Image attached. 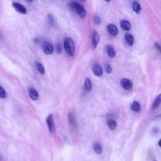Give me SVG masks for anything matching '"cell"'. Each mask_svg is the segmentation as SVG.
Segmentation results:
<instances>
[{
  "instance_id": "4316f807",
  "label": "cell",
  "mask_w": 161,
  "mask_h": 161,
  "mask_svg": "<svg viewBox=\"0 0 161 161\" xmlns=\"http://www.w3.org/2000/svg\"><path fill=\"white\" fill-rule=\"evenodd\" d=\"M154 45H155L156 49H157L160 53H161V46H160L158 43H157V42L155 43Z\"/></svg>"
},
{
  "instance_id": "f1b7e54d",
  "label": "cell",
  "mask_w": 161,
  "mask_h": 161,
  "mask_svg": "<svg viewBox=\"0 0 161 161\" xmlns=\"http://www.w3.org/2000/svg\"><path fill=\"white\" fill-rule=\"evenodd\" d=\"M158 145H159V146L161 148V139L159 140V141L158 142Z\"/></svg>"
},
{
  "instance_id": "2e32d148",
  "label": "cell",
  "mask_w": 161,
  "mask_h": 161,
  "mask_svg": "<svg viewBox=\"0 0 161 161\" xmlns=\"http://www.w3.org/2000/svg\"><path fill=\"white\" fill-rule=\"evenodd\" d=\"M125 38L126 42L127 44L129 45L130 46H132L133 44V41H134V38L133 36L130 34H126L125 35Z\"/></svg>"
},
{
  "instance_id": "d6986e66",
  "label": "cell",
  "mask_w": 161,
  "mask_h": 161,
  "mask_svg": "<svg viewBox=\"0 0 161 161\" xmlns=\"http://www.w3.org/2000/svg\"><path fill=\"white\" fill-rule=\"evenodd\" d=\"M131 109L136 112H139L141 110V106L139 102L137 101H133L132 105H131Z\"/></svg>"
},
{
  "instance_id": "83f0119b",
  "label": "cell",
  "mask_w": 161,
  "mask_h": 161,
  "mask_svg": "<svg viewBox=\"0 0 161 161\" xmlns=\"http://www.w3.org/2000/svg\"><path fill=\"white\" fill-rule=\"evenodd\" d=\"M34 43L36 44H38V43H39V40H38V38H34Z\"/></svg>"
},
{
  "instance_id": "7a4b0ae2",
  "label": "cell",
  "mask_w": 161,
  "mask_h": 161,
  "mask_svg": "<svg viewBox=\"0 0 161 161\" xmlns=\"http://www.w3.org/2000/svg\"><path fill=\"white\" fill-rule=\"evenodd\" d=\"M64 47L67 53L72 56L75 52V45L73 40L70 37H66L64 40Z\"/></svg>"
},
{
  "instance_id": "ac0fdd59",
  "label": "cell",
  "mask_w": 161,
  "mask_h": 161,
  "mask_svg": "<svg viewBox=\"0 0 161 161\" xmlns=\"http://www.w3.org/2000/svg\"><path fill=\"white\" fill-rule=\"evenodd\" d=\"M132 8H133V10L136 13H140V12H141V10H142L141 6L138 2H136V1L133 2Z\"/></svg>"
},
{
  "instance_id": "4fadbf2b",
  "label": "cell",
  "mask_w": 161,
  "mask_h": 161,
  "mask_svg": "<svg viewBox=\"0 0 161 161\" xmlns=\"http://www.w3.org/2000/svg\"><path fill=\"white\" fill-rule=\"evenodd\" d=\"M160 104H161V93L158 95L157 98L155 100L154 103H153L152 106V110H157L159 107Z\"/></svg>"
},
{
  "instance_id": "e0dca14e",
  "label": "cell",
  "mask_w": 161,
  "mask_h": 161,
  "mask_svg": "<svg viewBox=\"0 0 161 161\" xmlns=\"http://www.w3.org/2000/svg\"><path fill=\"white\" fill-rule=\"evenodd\" d=\"M107 51L108 53V55H109V57L111 58H113L115 57V51L111 45H107Z\"/></svg>"
},
{
  "instance_id": "ba28073f",
  "label": "cell",
  "mask_w": 161,
  "mask_h": 161,
  "mask_svg": "<svg viewBox=\"0 0 161 161\" xmlns=\"http://www.w3.org/2000/svg\"><path fill=\"white\" fill-rule=\"evenodd\" d=\"M28 94L30 98L32 100H38L39 98V94L37 91L33 87H30L28 88Z\"/></svg>"
},
{
  "instance_id": "8fae6325",
  "label": "cell",
  "mask_w": 161,
  "mask_h": 161,
  "mask_svg": "<svg viewBox=\"0 0 161 161\" xmlns=\"http://www.w3.org/2000/svg\"><path fill=\"white\" fill-rule=\"evenodd\" d=\"M120 25L122 28L125 31H129L131 29V25L130 22L125 20H123L121 21L120 22Z\"/></svg>"
},
{
  "instance_id": "3957f363",
  "label": "cell",
  "mask_w": 161,
  "mask_h": 161,
  "mask_svg": "<svg viewBox=\"0 0 161 161\" xmlns=\"http://www.w3.org/2000/svg\"><path fill=\"white\" fill-rule=\"evenodd\" d=\"M42 48L47 55H51L54 52V47L49 42L45 41L42 44Z\"/></svg>"
},
{
  "instance_id": "6da1fadb",
  "label": "cell",
  "mask_w": 161,
  "mask_h": 161,
  "mask_svg": "<svg viewBox=\"0 0 161 161\" xmlns=\"http://www.w3.org/2000/svg\"><path fill=\"white\" fill-rule=\"evenodd\" d=\"M69 6L72 10L77 13L80 18L84 19L86 17V11L84 8V7L82 5H80V3L76 2H72L70 3Z\"/></svg>"
},
{
  "instance_id": "9a60e30c",
  "label": "cell",
  "mask_w": 161,
  "mask_h": 161,
  "mask_svg": "<svg viewBox=\"0 0 161 161\" xmlns=\"http://www.w3.org/2000/svg\"><path fill=\"white\" fill-rule=\"evenodd\" d=\"M107 125L111 130H113L115 129V128L117 126V122L114 119L109 118L107 120Z\"/></svg>"
},
{
  "instance_id": "484cf974",
  "label": "cell",
  "mask_w": 161,
  "mask_h": 161,
  "mask_svg": "<svg viewBox=\"0 0 161 161\" xmlns=\"http://www.w3.org/2000/svg\"><path fill=\"white\" fill-rule=\"evenodd\" d=\"M105 69H106V71H107V73H108V74L111 73V71H112V69H111V67L109 65V64H107V65L105 67Z\"/></svg>"
},
{
  "instance_id": "603a6c76",
  "label": "cell",
  "mask_w": 161,
  "mask_h": 161,
  "mask_svg": "<svg viewBox=\"0 0 161 161\" xmlns=\"http://www.w3.org/2000/svg\"><path fill=\"white\" fill-rule=\"evenodd\" d=\"M93 20L94 23L96 24H98V25H100V24L101 23V19L98 15H95L93 18Z\"/></svg>"
},
{
  "instance_id": "cb8c5ba5",
  "label": "cell",
  "mask_w": 161,
  "mask_h": 161,
  "mask_svg": "<svg viewBox=\"0 0 161 161\" xmlns=\"http://www.w3.org/2000/svg\"><path fill=\"white\" fill-rule=\"evenodd\" d=\"M55 48H56V51H57V53L58 54H60L62 53V45H61L60 43H58V44H56Z\"/></svg>"
},
{
  "instance_id": "277c9868",
  "label": "cell",
  "mask_w": 161,
  "mask_h": 161,
  "mask_svg": "<svg viewBox=\"0 0 161 161\" xmlns=\"http://www.w3.org/2000/svg\"><path fill=\"white\" fill-rule=\"evenodd\" d=\"M46 123L48 128L51 133H53L55 131V125L54 122V117L53 115L51 114L48 116L46 118Z\"/></svg>"
},
{
  "instance_id": "9c48e42d",
  "label": "cell",
  "mask_w": 161,
  "mask_h": 161,
  "mask_svg": "<svg viewBox=\"0 0 161 161\" xmlns=\"http://www.w3.org/2000/svg\"><path fill=\"white\" fill-rule=\"evenodd\" d=\"M107 30L109 33L113 36H117L118 34V30L114 24H108L107 25Z\"/></svg>"
},
{
  "instance_id": "d4e9b609",
  "label": "cell",
  "mask_w": 161,
  "mask_h": 161,
  "mask_svg": "<svg viewBox=\"0 0 161 161\" xmlns=\"http://www.w3.org/2000/svg\"><path fill=\"white\" fill-rule=\"evenodd\" d=\"M47 19H48V21H49V23L51 24V25H52L54 24V18L52 17V15L51 14H48Z\"/></svg>"
},
{
  "instance_id": "30bf717a",
  "label": "cell",
  "mask_w": 161,
  "mask_h": 161,
  "mask_svg": "<svg viewBox=\"0 0 161 161\" xmlns=\"http://www.w3.org/2000/svg\"><path fill=\"white\" fill-rule=\"evenodd\" d=\"M93 71L96 76L101 77L103 75L102 68L98 64H94L93 66Z\"/></svg>"
},
{
  "instance_id": "7402d4cb",
  "label": "cell",
  "mask_w": 161,
  "mask_h": 161,
  "mask_svg": "<svg viewBox=\"0 0 161 161\" xmlns=\"http://www.w3.org/2000/svg\"><path fill=\"white\" fill-rule=\"evenodd\" d=\"M69 122L71 125H74V115L69 113Z\"/></svg>"
},
{
  "instance_id": "52a82bcc",
  "label": "cell",
  "mask_w": 161,
  "mask_h": 161,
  "mask_svg": "<svg viewBox=\"0 0 161 161\" xmlns=\"http://www.w3.org/2000/svg\"><path fill=\"white\" fill-rule=\"evenodd\" d=\"M12 6H13L15 10L21 13V14H26L27 13V10L25 7L23 6L21 4L17 3V2H13Z\"/></svg>"
},
{
  "instance_id": "7c38bea8",
  "label": "cell",
  "mask_w": 161,
  "mask_h": 161,
  "mask_svg": "<svg viewBox=\"0 0 161 161\" xmlns=\"http://www.w3.org/2000/svg\"><path fill=\"white\" fill-rule=\"evenodd\" d=\"M93 149L97 154H101L103 153V149L100 143L94 142L93 144Z\"/></svg>"
},
{
  "instance_id": "44dd1931",
  "label": "cell",
  "mask_w": 161,
  "mask_h": 161,
  "mask_svg": "<svg viewBox=\"0 0 161 161\" xmlns=\"http://www.w3.org/2000/svg\"><path fill=\"white\" fill-rule=\"evenodd\" d=\"M6 93L4 88L0 86V98H6Z\"/></svg>"
},
{
  "instance_id": "5b68a950",
  "label": "cell",
  "mask_w": 161,
  "mask_h": 161,
  "mask_svg": "<svg viewBox=\"0 0 161 161\" xmlns=\"http://www.w3.org/2000/svg\"><path fill=\"white\" fill-rule=\"evenodd\" d=\"M100 38L99 34L96 30H93L92 35V44H91V47L93 49H96V47H97V45L100 42Z\"/></svg>"
},
{
  "instance_id": "5bb4252c",
  "label": "cell",
  "mask_w": 161,
  "mask_h": 161,
  "mask_svg": "<svg viewBox=\"0 0 161 161\" xmlns=\"http://www.w3.org/2000/svg\"><path fill=\"white\" fill-rule=\"evenodd\" d=\"M84 86L85 90L87 92H90L92 90V83H91V80L89 78H86L85 79Z\"/></svg>"
},
{
  "instance_id": "ffe728a7",
  "label": "cell",
  "mask_w": 161,
  "mask_h": 161,
  "mask_svg": "<svg viewBox=\"0 0 161 161\" xmlns=\"http://www.w3.org/2000/svg\"><path fill=\"white\" fill-rule=\"evenodd\" d=\"M36 67H37V69H38V72H40L41 74H44L45 73V69L43 66L42 64L40 63V62H36Z\"/></svg>"
},
{
  "instance_id": "8992f818",
  "label": "cell",
  "mask_w": 161,
  "mask_h": 161,
  "mask_svg": "<svg viewBox=\"0 0 161 161\" xmlns=\"http://www.w3.org/2000/svg\"><path fill=\"white\" fill-rule=\"evenodd\" d=\"M121 85L125 90H130L133 87V84L131 80L126 78H123L121 80Z\"/></svg>"
}]
</instances>
